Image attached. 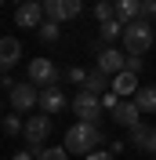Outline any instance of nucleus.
<instances>
[{"instance_id": "f257e3e1", "label": "nucleus", "mask_w": 156, "mask_h": 160, "mask_svg": "<svg viewBox=\"0 0 156 160\" xmlns=\"http://www.w3.org/2000/svg\"><path fill=\"white\" fill-rule=\"evenodd\" d=\"M102 142H105V135H102V128H98V124H84V120H76V124L66 131V142H62V149H66L69 157H73V153L87 157V153L102 149Z\"/></svg>"}, {"instance_id": "f03ea898", "label": "nucleus", "mask_w": 156, "mask_h": 160, "mask_svg": "<svg viewBox=\"0 0 156 160\" xmlns=\"http://www.w3.org/2000/svg\"><path fill=\"white\" fill-rule=\"evenodd\" d=\"M153 40H156V29H153L149 18H134V22L124 26V48H127V55H145V51L153 48Z\"/></svg>"}, {"instance_id": "7ed1b4c3", "label": "nucleus", "mask_w": 156, "mask_h": 160, "mask_svg": "<svg viewBox=\"0 0 156 160\" xmlns=\"http://www.w3.org/2000/svg\"><path fill=\"white\" fill-rule=\"evenodd\" d=\"M58 66H55V62L51 58H33L29 62V84L37 91H47V88H58Z\"/></svg>"}, {"instance_id": "20e7f679", "label": "nucleus", "mask_w": 156, "mask_h": 160, "mask_svg": "<svg viewBox=\"0 0 156 160\" xmlns=\"http://www.w3.org/2000/svg\"><path fill=\"white\" fill-rule=\"evenodd\" d=\"M51 135V117L47 113H37V117L26 120V142H29V153L40 157L44 153V138Z\"/></svg>"}, {"instance_id": "39448f33", "label": "nucleus", "mask_w": 156, "mask_h": 160, "mask_svg": "<svg viewBox=\"0 0 156 160\" xmlns=\"http://www.w3.org/2000/svg\"><path fill=\"white\" fill-rule=\"evenodd\" d=\"M69 109L76 113L84 124H98V117H102V98H95V95H87V91H76L73 102H69Z\"/></svg>"}, {"instance_id": "423d86ee", "label": "nucleus", "mask_w": 156, "mask_h": 160, "mask_svg": "<svg viewBox=\"0 0 156 160\" xmlns=\"http://www.w3.org/2000/svg\"><path fill=\"white\" fill-rule=\"evenodd\" d=\"M7 98H11V109L15 113H29L33 106H40V91L33 88L29 80H22V84H15L7 91Z\"/></svg>"}, {"instance_id": "0eeeda50", "label": "nucleus", "mask_w": 156, "mask_h": 160, "mask_svg": "<svg viewBox=\"0 0 156 160\" xmlns=\"http://www.w3.org/2000/svg\"><path fill=\"white\" fill-rule=\"evenodd\" d=\"M44 22H47V15H44V4H37V0L15 8V26H22V29H40Z\"/></svg>"}, {"instance_id": "6e6552de", "label": "nucleus", "mask_w": 156, "mask_h": 160, "mask_svg": "<svg viewBox=\"0 0 156 160\" xmlns=\"http://www.w3.org/2000/svg\"><path fill=\"white\" fill-rule=\"evenodd\" d=\"M124 66H127V55H124L120 48H102V51H98V58H95V69L105 73V77L124 73Z\"/></svg>"}, {"instance_id": "1a4fd4ad", "label": "nucleus", "mask_w": 156, "mask_h": 160, "mask_svg": "<svg viewBox=\"0 0 156 160\" xmlns=\"http://www.w3.org/2000/svg\"><path fill=\"white\" fill-rule=\"evenodd\" d=\"M44 15H47V22L62 26V22H69V18L80 15V0H47V4H44Z\"/></svg>"}, {"instance_id": "9d476101", "label": "nucleus", "mask_w": 156, "mask_h": 160, "mask_svg": "<svg viewBox=\"0 0 156 160\" xmlns=\"http://www.w3.org/2000/svg\"><path fill=\"white\" fill-rule=\"evenodd\" d=\"M113 120H116L120 128H127V131H131V128H138V124H142V109L134 106V98H124L116 109H113Z\"/></svg>"}, {"instance_id": "9b49d317", "label": "nucleus", "mask_w": 156, "mask_h": 160, "mask_svg": "<svg viewBox=\"0 0 156 160\" xmlns=\"http://www.w3.org/2000/svg\"><path fill=\"white\" fill-rule=\"evenodd\" d=\"M66 106H69V98H66V91H62V88H47V91H40V113L55 117V113H62Z\"/></svg>"}, {"instance_id": "f8f14e48", "label": "nucleus", "mask_w": 156, "mask_h": 160, "mask_svg": "<svg viewBox=\"0 0 156 160\" xmlns=\"http://www.w3.org/2000/svg\"><path fill=\"white\" fill-rule=\"evenodd\" d=\"M138 88H142V84H138V77H134V73H127V69L113 77V95H116L120 102H124V98H134Z\"/></svg>"}, {"instance_id": "ddd939ff", "label": "nucleus", "mask_w": 156, "mask_h": 160, "mask_svg": "<svg viewBox=\"0 0 156 160\" xmlns=\"http://www.w3.org/2000/svg\"><path fill=\"white\" fill-rule=\"evenodd\" d=\"M18 58H22V44L15 37H4V40H0V73H7Z\"/></svg>"}, {"instance_id": "4468645a", "label": "nucleus", "mask_w": 156, "mask_h": 160, "mask_svg": "<svg viewBox=\"0 0 156 160\" xmlns=\"http://www.w3.org/2000/svg\"><path fill=\"white\" fill-rule=\"evenodd\" d=\"M127 138H131V146H138V149H149V142L156 138V128H149L145 120H142L138 128H131V131H127Z\"/></svg>"}, {"instance_id": "2eb2a0df", "label": "nucleus", "mask_w": 156, "mask_h": 160, "mask_svg": "<svg viewBox=\"0 0 156 160\" xmlns=\"http://www.w3.org/2000/svg\"><path fill=\"white\" fill-rule=\"evenodd\" d=\"M134 106L142 113H156V84H142L134 95Z\"/></svg>"}, {"instance_id": "dca6fc26", "label": "nucleus", "mask_w": 156, "mask_h": 160, "mask_svg": "<svg viewBox=\"0 0 156 160\" xmlns=\"http://www.w3.org/2000/svg\"><path fill=\"white\" fill-rule=\"evenodd\" d=\"M105 88H113V80H109L105 73H98V69H95V73L87 77V84H84L80 91H87V95H95V98H98V95H109Z\"/></svg>"}, {"instance_id": "f3484780", "label": "nucleus", "mask_w": 156, "mask_h": 160, "mask_svg": "<svg viewBox=\"0 0 156 160\" xmlns=\"http://www.w3.org/2000/svg\"><path fill=\"white\" fill-rule=\"evenodd\" d=\"M138 15H142V4H138V0H120L116 4V22H124V26L134 22Z\"/></svg>"}, {"instance_id": "a211bd4d", "label": "nucleus", "mask_w": 156, "mask_h": 160, "mask_svg": "<svg viewBox=\"0 0 156 160\" xmlns=\"http://www.w3.org/2000/svg\"><path fill=\"white\" fill-rule=\"evenodd\" d=\"M98 33H102V40L105 44H113V40H124V22H105V26H98Z\"/></svg>"}, {"instance_id": "6ab92c4d", "label": "nucleus", "mask_w": 156, "mask_h": 160, "mask_svg": "<svg viewBox=\"0 0 156 160\" xmlns=\"http://www.w3.org/2000/svg\"><path fill=\"white\" fill-rule=\"evenodd\" d=\"M95 15H98V22L105 26V22H113V18H116V4H109V0H98V4H95Z\"/></svg>"}, {"instance_id": "aec40b11", "label": "nucleus", "mask_w": 156, "mask_h": 160, "mask_svg": "<svg viewBox=\"0 0 156 160\" xmlns=\"http://www.w3.org/2000/svg\"><path fill=\"white\" fill-rule=\"evenodd\" d=\"M37 37L44 40V44H58V37H62V33H58V26H55V22H44V26L37 29Z\"/></svg>"}, {"instance_id": "412c9836", "label": "nucleus", "mask_w": 156, "mask_h": 160, "mask_svg": "<svg viewBox=\"0 0 156 160\" xmlns=\"http://www.w3.org/2000/svg\"><path fill=\"white\" fill-rule=\"evenodd\" d=\"M4 131H7V135H18V131H26V124L18 120V113H7V117H4Z\"/></svg>"}, {"instance_id": "4be33fe9", "label": "nucleus", "mask_w": 156, "mask_h": 160, "mask_svg": "<svg viewBox=\"0 0 156 160\" xmlns=\"http://www.w3.org/2000/svg\"><path fill=\"white\" fill-rule=\"evenodd\" d=\"M66 77H69V84H80V88H84L91 73H87V69H80V66H69V73H66Z\"/></svg>"}, {"instance_id": "5701e85b", "label": "nucleus", "mask_w": 156, "mask_h": 160, "mask_svg": "<svg viewBox=\"0 0 156 160\" xmlns=\"http://www.w3.org/2000/svg\"><path fill=\"white\" fill-rule=\"evenodd\" d=\"M124 69H127V73H134V77H138V73L145 69V58H142V55H127V66H124Z\"/></svg>"}, {"instance_id": "b1692460", "label": "nucleus", "mask_w": 156, "mask_h": 160, "mask_svg": "<svg viewBox=\"0 0 156 160\" xmlns=\"http://www.w3.org/2000/svg\"><path fill=\"white\" fill-rule=\"evenodd\" d=\"M37 160H69V153L62 149V146H55V149H44V153H40Z\"/></svg>"}, {"instance_id": "393cba45", "label": "nucleus", "mask_w": 156, "mask_h": 160, "mask_svg": "<svg viewBox=\"0 0 156 160\" xmlns=\"http://www.w3.org/2000/svg\"><path fill=\"white\" fill-rule=\"evenodd\" d=\"M116 106H120V98L113 95V91H109V95H102V109H109V113H113Z\"/></svg>"}, {"instance_id": "a878e982", "label": "nucleus", "mask_w": 156, "mask_h": 160, "mask_svg": "<svg viewBox=\"0 0 156 160\" xmlns=\"http://www.w3.org/2000/svg\"><path fill=\"white\" fill-rule=\"evenodd\" d=\"M142 15H145V18H156V0H145V4H142Z\"/></svg>"}, {"instance_id": "bb28decb", "label": "nucleus", "mask_w": 156, "mask_h": 160, "mask_svg": "<svg viewBox=\"0 0 156 160\" xmlns=\"http://www.w3.org/2000/svg\"><path fill=\"white\" fill-rule=\"evenodd\" d=\"M87 160H113V153H105V149H95V153H87Z\"/></svg>"}, {"instance_id": "cd10ccee", "label": "nucleus", "mask_w": 156, "mask_h": 160, "mask_svg": "<svg viewBox=\"0 0 156 160\" xmlns=\"http://www.w3.org/2000/svg\"><path fill=\"white\" fill-rule=\"evenodd\" d=\"M11 160H37V157H33L29 149H22V153H15V157H11Z\"/></svg>"}, {"instance_id": "c85d7f7f", "label": "nucleus", "mask_w": 156, "mask_h": 160, "mask_svg": "<svg viewBox=\"0 0 156 160\" xmlns=\"http://www.w3.org/2000/svg\"><path fill=\"white\" fill-rule=\"evenodd\" d=\"M149 153H153V157H156V138H153V142H149Z\"/></svg>"}, {"instance_id": "c756f323", "label": "nucleus", "mask_w": 156, "mask_h": 160, "mask_svg": "<svg viewBox=\"0 0 156 160\" xmlns=\"http://www.w3.org/2000/svg\"><path fill=\"white\" fill-rule=\"evenodd\" d=\"M0 113H4V102H0Z\"/></svg>"}]
</instances>
